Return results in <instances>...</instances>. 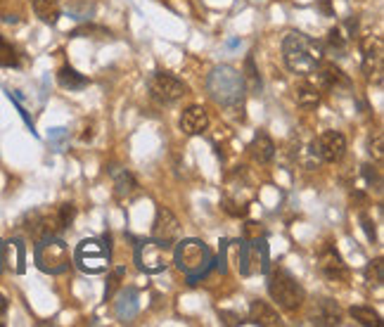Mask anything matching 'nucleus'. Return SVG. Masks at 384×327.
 Returning <instances> with one entry per match:
<instances>
[{
  "label": "nucleus",
  "instance_id": "obj_14",
  "mask_svg": "<svg viewBox=\"0 0 384 327\" xmlns=\"http://www.w3.org/2000/svg\"><path fill=\"white\" fill-rule=\"evenodd\" d=\"M249 318H252V323L256 325H263V327H278L283 325V318H280V313L273 308L268 301H252V306H249Z\"/></svg>",
  "mask_w": 384,
  "mask_h": 327
},
{
  "label": "nucleus",
  "instance_id": "obj_8",
  "mask_svg": "<svg viewBox=\"0 0 384 327\" xmlns=\"http://www.w3.org/2000/svg\"><path fill=\"white\" fill-rule=\"evenodd\" d=\"M152 240H157L159 245H166V247H173L180 240L178 218L171 214L169 209H164V206L157 209V218H154V226H152Z\"/></svg>",
  "mask_w": 384,
  "mask_h": 327
},
{
  "label": "nucleus",
  "instance_id": "obj_6",
  "mask_svg": "<svg viewBox=\"0 0 384 327\" xmlns=\"http://www.w3.org/2000/svg\"><path fill=\"white\" fill-rule=\"evenodd\" d=\"M171 261V247L159 245L157 240H147L143 242L138 249V263L143 271L147 273H159L169 266Z\"/></svg>",
  "mask_w": 384,
  "mask_h": 327
},
{
  "label": "nucleus",
  "instance_id": "obj_29",
  "mask_svg": "<svg viewBox=\"0 0 384 327\" xmlns=\"http://www.w3.org/2000/svg\"><path fill=\"white\" fill-rule=\"evenodd\" d=\"M361 221H363V226H365V232H368V237H370V240L375 242V240H377V235H375V228H372V221H370V218H368L365 214L361 216Z\"/></svg>",
  "mask_w": 384,
  "mask_h": 327
},
{
  "label": "nucleus",
  "instance_id": "obj_28",
  "mask_svg": "<svg viewBox=\"0 0 384 327\" xmlns=\"http://www.w3.org/2000/svg\"><path fill=\"white\" fill-rule=\"evenodd\" d=\"M81 34H100V36H110V31L107 29H102V27H81V29H76L74 34L71 36H81Z\"/></svg>",
  "mask_w": 384,
  "mask_h": 327
},
{
  "label": "nucleus",
  "instance_id": "obj_11",
  "mask_svg": "<svg viewBox=\"0 0 384 327\" xmlns=\"http://www.w3.org/2000/svg\"><path fill=\"white\" fill-rule=\"evenodd\" d=\"M206 258H209V252H206V247L202 245V242L197 240H188L183 242L178 249V254H176V261H178V266L183 268V271H200L202 266L206 263Z\"/></svg>",
  "mask_w": 384,
  "mask_h": 327
},
{
  "label": "nucleus",
  "instance_id": "obj_4",
  "mask_svg": "<svg viewBox=\"0 0 384 327\" xmlns=\"http://www.w3.org/2000/svg\"><path fill=\"white\" fill-rule=\"evenodd\" d=\"M361 53H363V74H365V79L380 86L382 74H384L382 38H377V36H365V38L361 40Z\"/></svg>",
  "mask_w": 384,
  "mask_h": 327
},
{
  "label": "nucleus",
  "instance_id": "obj_25",
  "mask_svg": "<svg viewBox=\"0 0 384 327\" xmlns=\"http://www.w3.org/2000/svg\"><path fill=\"white\" fill-rule=\"evenodd\" d=\"M370 154H372V159H375L377 164L384 162V140H382V133H375V138L370 140Z\"/></svg>",
  "mask_w": 384,
  "mask_h": 327
},
{
  "label": "nucleus",
  "instance_id": "obj_23",
  "mask_svg": "<svg viewBox=\"0 0 384 327\" xmlns=\"http://www.w3.org/2000/svg\"><path fill=\"white\" fill-rule=\"evenodd\" d=\"M368 282L370 284H382V280H384V261L382 258H375V261L368 266Z\"/></svg>",
  "mask_w": 384,
  "mask_h": 327
},
{
  "label": "nucleus",
  "instance_id": "obj_1",
  "mask_svg": "<svg viewBox=\"0 0 384 327\" xmlns=\"http://www.w3.org/2000/svg\"><path fill=\"white\" fill-rule=\"evenodd\" d=\"M283 57L289 71L299 76H309L323 62V45L311 36L302 34V31H292L283 40Z\"/></svg>",
  "mask_w": 384,
  "mask_h": 327
},
{
  "label": "nucleus",
  "instance_id": "obj_5",
  "mask_svg": "<svg viewBox=\"0 0 384 327\" xmlns=\"http://www.w3.org/2000/svg\"><path fill=\"white\" fill-rule=\"evenodd\" d=\"M36 261H38V268L45 273H60L62 268L69 263V254H67L64 242L55 240V237H48V240H40L38 249H36Z\"/></svg>",
  "mask_w": 384,
  "mask_h": 327
},
{
  "label": "nucleus",
  "instance_id": "obj_9",
  "mask_svg": "<svg viewBox=\"0 0 384 327\" xmlns=\"http://www.w3.org/2000/svg\"><path fill=\"white\" fill-rule=\"evenodd\" d=\"M315 152H318V157L323 159V162L328 164H337L344 159L346 154V138L341 136L339 131H325L323 136L315 140Z\"/></svg>",
  "mask_w": 384,
  "mask_h": 327
},
{
  "label": "nucleus",
  "instance_id": "obj_18",
  "mask_svg": "<svg viewBox=\"0 0 384 327\" xmlns=\"http://www.w3.org/2000/svg\"><path fill=\"white\" fill-rule=\"evenodd\" d=\"M57 83H60L62 88H67V90H81V88H86L91 81L83 74H79L76 69H71V66H62V69L57 71Z\"/></svg>",
  "mask_w": 384,
  "mask_h": 327
},
{
  "label": "nucleus",
  "instance_id": "obj_30",
  "mask_svg": "<svg viewBox=\"0 0 384 327\" xmlns=\"http://www.w3.org/2000/svg\"><path fill=\"white\" fill-rule=\"evenodd\" d=\"M8 308H10V301H8V297H5L3 292H0V315L8 313Z\"/></svg>",
  "mask_w": 384,
  "mask_h": 327
},
{
  "label": "nucleus",
  "instance_id": "obj_27",
  "mask_svg": "<svg viewBox=\"0 0 384 327\" xmlns=\"http://www.w3.org/2000/svg\"><path fill=\"white\" fill-rule=\"evenodd\" d=\"M223 209H226V214H230V216H235V218L247 216V211H249L245 204H237V202H232V199L223 202Z\"/></svg>",
  "mask_w": 384,
  "mask_h": 327
},
{
  "label": "nucleus",
  "instance_id": "obj_7",
  "mask_svg": "<svg viewBox=\"0 0 384 327\" xmlns=\"http://www.w3.org/2000/svg\"><path fill=\"white\" fill-rule=\"evenodd\" d=\"M318 266H320V273L325 275L332 282H346L349 280V268H346V263L341 261L339 252L335 249V245H323L318 252Z\"/></svg>",
  "mask_w": 384,
  "mask_h": 327
},
{
  "label": "nucleus",
  "instance_id": "obj_22",
  "mask_svg": "<svg viewBox=\"0 0 384 327\" xmlns=\"http://www.w3.org/2000/svg\"><path fill=\"white\" fill-rule=\"evenodd\" d=\"M117 195L119 197H131L133 192H136V188H138V183H136V178H133L131 173H128V171H123V173H119L117 175Z\"/></svg>",
  "mask_w": 384,
  "mask_h": 327
},
{
  "label": "nucleus",
  "instance_id": "obj_31",
  "mask_svg": "<svg viewBox=\"0 0 384 327\" xmlns=\"http://www.w3.org/2000/svg\"><path fill=\"white\" fill-rule=\"evenodd\" d=\"M5 258H8V245H5V242H0V271H3Z\"/></svg>",
  "mask_w": 384,
  "mask_h": 327
},
{
  "label": "nucleus",
  "instance_id": "obj_32",
  "mask_svg": "<svg viewBox=\"0 0 384 327\" xmlns=\"http://www.w3.org/2000/svg\"><path fill=\"white\" fill-rule=\"evenodd\" d=\"M256 230H261V228H256V223H247V235H256Z\"/></svg>",
  "mask_w": 384,
  "mask_h": 327
},
{
  "label": "nucleus",
  "instance_id": "obj_17",
  "mask_svg": "<svg viewBox=\"0 0 384 327\" xmlns=\"http://www.w3.org/2000/svg\"><path fill=\"white\" fill-rule=\"evenodd\" d=\"M320 97H323V95H320V88L315 86V83H309V81L299 83L297 90H294V100H297V105L304 107V109L318 107Z\"/></svg>",
  "mask_w": 384,
  "mask_h": 327
},
{
  "label": "nucleus",
  "instance_id": "obj_10",
  "mask_svg": "<svg viewBox=\"0 0 384 327\" xmlns=\"http://www.w3.org/2000/svg\"><path fill=\"white\" fill-rule=\"evenodd\" d=\"M313 71H315V81H318L315 86H318L320 90H339V88L346 90V88H351V79L337 64L320 62Z\"/></svg>",
  "mask_w": 384,
  "mask_h": 327
},
{
  "label": "nucleus",
  "instance_id": "obj_16",
  "mask_svg": "<svg viewBox=\"0 0 384 327\" xmlns=\"http://www.w3.org/2000/svg\"><path fill=\"white\" fill-rule=\"evenodd\" d=\"M313 323L315 325H341V311H339V306L335 304V301H330V299H325V301H320V306H318V311L313 313Z\"/></svg>",
  "mask_w": 384,
  "mask_h": 327
},
{
  "label": "nucleus",
  "instance_id": "obj_12",
  "mask_svg": "<svg viewBox=\"0 0 384 327\" xmlns=\"http://www.w3.org/2000/svg\"><path fill=\"white\" fill-rule=\"evenodd\" d=\"M76 258H79V266L83 268V271H88V273H100V271H105V268H107L105 249L97 245V242H93V240L81 242Z\"/></svg>",
  "mask_w": 384,
  "mask_h": 327
},
{
  "label": "nucleus",
  "instance_id": "obj_2",
  "mask_svg": "<svg viewBox=\"0 0 384 327\" xmlns=\"http://www.w3.org/2000/svg\"><path fill=\"white\" fill-rule=\"evenodd\" d=\"M268 294H271V299L283 311H287V313L302 308V304L306 299L304 287L285 271V268H275L271 273V278H268Z\"/></svg>",
  "mask_w": 384,
  "mask_h": 327
},
{
  "label": "nucleus",
  "instance_id": "obj_20",
  "mask_svg": "<svg viewBox=\"0 0 384 327\" xmlns=\"http://www.w3.org/2000/svg\"><path fill=\"white\" fill-rule=\"evenodd\" d=\"M22 64V57H19V50L14 48L10 40H5L3 36H0V66H5V69H14V66Z\"/></svg>",
  "mask_w": 384,
  "mask_h": 327
},
{
  "label": "nucleus",
  "instance_id": "obj_26",
  "mask_svg": "<svg viewBox=\"0 0 384 327\" xmlns=\"http://www.w3.org/2000/svg\"><path fill=\"white\" fill-rule=\"evenodd\" d=\"M328 43L332 50H344L346 48V36L341 34V29H332L328 34Z\"/></svg>",
  "mask_w": 384,
  "mask_h": 327
},
{
  "label": "nucleus",
  "instance_id": "obj_13",
  "mask_svg": "<svg viewBox=\"0 0 384 327\" xmlns=\"http://www.w3.org/2000/svg\"><path fill=\"white\" fill-rule=\"evenodd\" d=\"M209 128V112L202 105H190L180 114V131L185 136H202Z\"/></svg>",
  "mask_w": 384,
  "mask_h": 327
},
{
  "label": "nucleus",
  "instance_id": "obj_24",
  "mask_svg": "<svg viewBox=\"0 0 384 327\" xmlns=\"http://www.w3.org/2000/svg\"><path fill=\"white\" fill-rule=\"evenodd\" d=\"M57 218L62 221V226L69 228L71 223H74V218H76V206H74V204H62V206H57Z\"/></svg>",
  "mask_w": 384,
  "mask_h": 327
},
{
  "label": "nucleus",
  "instance_id": "obj_21",
  "mask_svg": "<svg viewBox=\"0 0 384 327\" xmlns=\"http://www.w3.org/2000/svg\"><path fill=\"white\" fill-rule=\"evenodd\" d=\"M349 313H351V318L358 320L361 325H372V327H377V325L382 323V320H380V313H377V311H372L370 306H351Z\"/></svg>",
  "mask_w": 384,
  "mask_h": 327
},
{
  "label": "nucleus",
  "instance_id": "obj_33",
  "mask_svg": "<svg viewBox=\"0 0 384 327\" xmlns=\"http://www.w3.org/2000/svg\"><path fill=\"white\" fill-rule=\"evenodd\" d=\"M0 327H3V323H0Z\"/></svg>",
  "mask_w": 384,
  "mask_h": 327
},
{
  "label": "nucleus",
  "instance_id": "obj_15",
  "mask_svg": "<svg viewBox=\"0 0 384 327\" xmlns=\"http://www.w3.org/2000/svg\"><path fill=\"white\" fill-rule=\"evenodd\" d=\"M249 152H252L256 164H268L275 157V143L266 133H259V136L252 140V145H249Z\"/></svg>",
  "mask_w": 384,
  "mask_h": 327
},
{
  "label": "nucleus",
  "instance_id": "obj_19",
  "mask_svg": "<svg viewBox=\"0 0 384 327\" xmlns=\"http://www.w3.org/2000/svg\"><path fill=\"white\" fill-rule=\"evenodd\" d=\"M31 5H34V12L40 22L55 24L60 19V3L57 0H31Z\"/></svg>",
  "mask_w": 384,
  "mask_h": 327
},
{
  "label": "nucleus",
  "instance_id": "obj_3",
  "mask_svg": "<svg viewBox=\"0 0 384 327\" xmlns=\"http://www.w3.org/2000/svg\"><path fill=\"white\" fill-rule=\"evenodd\" d=\"M147 88L149 95L157 102H162V105H173L183 95H188V86L180 79H176L173 74H169V71H154L147 81Z\"/></svg>",
  "mask_w": 384,
  "mask_h": 327
}]
</instances>
